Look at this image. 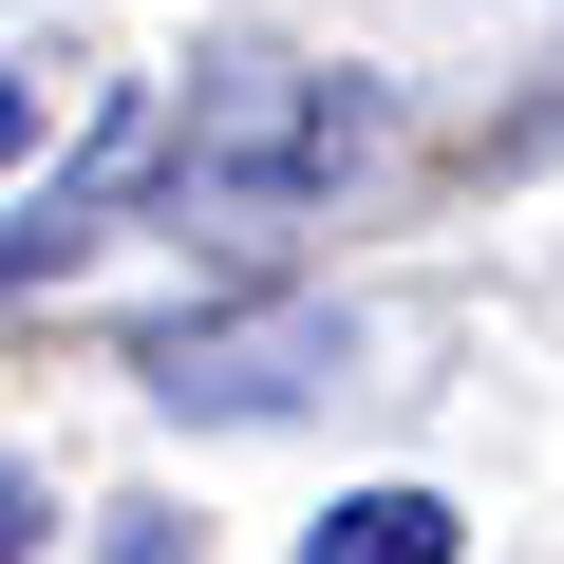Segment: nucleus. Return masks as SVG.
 <instances>
[{
	"mask_svg": "<svg viewBox=\"0 0 564 564\" xmlns=\"http://www.w3.org/2000/svg\"><path fill=\"white\" fill-rule=\"evenodd\" d=\"M302 377H339V321H226V339H170L151 358L170 414H282Z\"/></svg>",
	"mask_w": 564,
	"mask_h": 564,
	"instance_id": "obj_2",
	"label": "nucleus"
},
{
	"mask_svg": "<svg viewBox=\"0 0 564 564\" xmlns=\"http://www.w3.org/2000/svg\"><path fill=\"white\" fill-rule=\"evenodd\" d=\"M39 151V76H0V170H20Z\"/></svg>",
	"mask_w": 564,
	"mask_h": 564,
	"instance_id": "obj_4",
	"label": "nucleus"
},
{
	"mask_svg": "<svg viewBox=\"0 0 564 564\" xmlns=\"http://www.w3.org/2000/svg\"><path fill=\"white\" fill-rule=\"evenodd\" d=\"M20 545H39V489H20V470H0V564H20Z\"/></svg>",
	"mask_w": 564,
	"mask_h": 564,
	"instance_id": "obj_5",
	"label": "nucleus"
},
{
	"mask_svg": "<svg viewBox=\"0 0 564 564\" xmlns=\"http://www.w3.org/2000/svg\"><path fill=\"white\" fill-rule=\"evenodd\" d=\"M358 151H377V95L358 76H321V57H188V95L151 113L132 188H170V226L188 207H302Z\"/></svg>",
	"mask_w": 564,
	"mask_h": 564,
	"instance_id": "obj_1",
	"label": "nucleus"
},
{
	"mask_svg": "<svg viewBox=\"0 0 564 564\" xmlns=\"http://www.w3.org/2000/svg\"><path fill=\"white\" fill-rule=\"evenodd\" d=\"M452 545H470V527H452L433 489H358V508H339L302 564H452Z\"/></svg>",
	"mask_w": 564,
	"mask_h": 564,
	"instance_id": "obj_3",
	"label": "nucleus"
}]
</instances>
